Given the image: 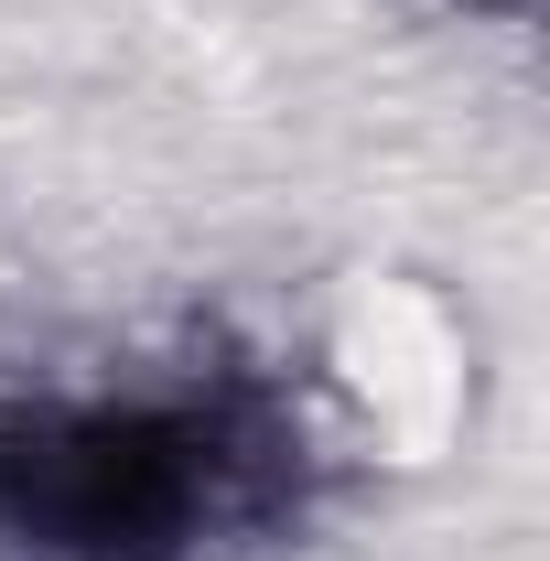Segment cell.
Listing matches in <instances>:
<instances>
[{
    "mask_svg": "<svg viewBox=\"0 0 550 561\" xmlns=\"http://www.w3.org/2000/svg\"><path fill=\"white\" fill-rule=\"evenodd\" d=\"M302 421L271 378L0 400V551L22 561H206L291 518Z\"/></svg>",
    "mask_w": 550,
    "mask_h": 561,
    "instance_id": "1",
    "label": "cell"
},
{
    "mask_svg": "<svg viewBox=\"0 0 550 561\" xmlns=\"http://www.w3.org/2000/svg\"><path fill=\"white\" fill-rule=\"evenodd\" d=\"M485 11H529V0H485Z\"/></svg>",
    "mask_w": 550,
    "mask_h": 561,
    "instance_id": "2",
    "label": "cell"
}]
</instances>
